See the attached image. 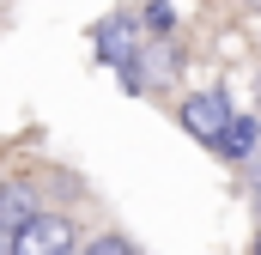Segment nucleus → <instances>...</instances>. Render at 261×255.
<instances>
[{
    "label": "nucleus",
    "mask_w": 261,
    "mask_h": 255,
    "mask_svg": "<svg viewBox=\"0 0 261 255\" xmlns=\"http://www.w3.org/2000/svg\"><path fill=\"white\" fill-rule=\"evenodd\" d=\"M6 255H79V219L61 213V207H37L12 231V249Z\"/></svg>",
    "instance_id": "1"
},
{
    "label": "nucleus",
    "mask_w": 261,
    "mask_h": 255,
    "mask_svg": "<svg viewBox=\"0 0 261 255\" xmlns=\"http://www.w3.org/2000/svg\"><path fill=\"white\" fill-rule=\"evenodd\" d=\"M140 43H146V31H140L134 12H110V18L91 24V55H97V67H110V73H122L140 55Z\"/></svg>",
    "instance_id": "2"
},
{
    "label": "nucleus",
    "mask_w": 261,
    "mask_h": 255,
    "mask_svg": "<svg viewBox=\"0 0 261 255\" xmlns=\"http://www.w3.org/2000/svg\"><path fill=\"white\" fill-rule=\"evenodd\" d=\"M231 116H237V110H231L225 91H195V97H182V110H176V122L189 128L200 146H219V134H225Z\"/></svg>",
    "instance_id": "3"
},
{
    "label": "nucleus",
    "mask_w": 261,
    "mask_h": 255,
    "mask_svg": "<svg viewBox=\"0 0 261 255\" xmlns=\"http://www.w3.org/2000/svg\"><path fill=\"white\" fill-rule=\"evenodd\" d=\"M37 207H43V200H37V183H31L24 170L0 183V225H6V231H18V225L37 213Z\"/></svg>",
    "instance_id": "4"
},
{
    "label": "nucleus",
    "mask_w": 261,
    "mask_h": 255,
    "mask_svg": "<svg viewBox=\"0 0 261 255\" xmlns=\"http://www.w3.org/2000/svg\"><path fill=\"white\" fill-rule=\"evenodd\" d=\"M255 146H261V122H255V116H231L213 152H219V158H231V164H243V158H249Z\"/></svg>",
    "instance_id": "5"
},
{
    "label": "nucleus",
    "mask_w": 261,
    "mask_h": 255,
    "mask_svg": "<svg viewBox=\"0 0 261 255\" xmlns=\"http://www.w3.org/2000/svg\"><path fill=\"white\" fill-rule=\"evenodd\" d=\"M134 18H140L146 37H170V31H176V6H170V0H146Z\"/></svg>",
    "instance_id": "6"
},
{
    "label": "nucleus",
    "mask_w": 261,
    "mask_h": 255,
    "mask_svg": "<svg viewBox=\"0 0 261 255\" xmlns=\"http://www.w3.org/2000/svg\"><path fill=\"white\" fill-rule=\"evenodd\" d=\"M79 255H140V249H134L122 231H103V237H91V243H85Z\"/></svg>",
    "instance_id": "7"
},
{
    "label": "nucleus",
    "mask_w": 261,
    "mask_h": 255,
    "mask_svg": "<svg viewBox=\"0 0 261 255\" xmlns=\"http://www.w3.org/2000/svg\"><path fill=\"white\" fill-rule=\"evenodd\" d=\"M243 164H249V189L261 194V146H255V152H249V158H243Z\"/></svg>",
    "instance_id": "8"
},
{
    "label": "nucleus",
    "mask_w": 261,
    "mask_h": 255,
    "mask_svg": "<svg viewBox=\"0 0 261 255\" xmlns=\"http://www.w3.org/2000/svg\"><path fill=\"white\" fill-rule=\"evenodd\" d=\"M6 249H12V231H6V225H0V255H6Z\"/></svg>",
    "instance_id": "9"
},
{
    "label": "nucleus",
    "mask_w": 261,
    "mask_h": 255,
    "mask_svg": "<svg viewBox=\"0 0 261 255\" xmlns=\"http://www.w3.org/2000/svg\"><path fill=\"white\" fill-rule=\"evenodd\" d=\"M255 255H261V243H255Z\"/></svg>",
    "instance_id": "10"
},
{
    "label": "nucleus",
    "mask_w": 261,
    "mask_h": 255,
    "mask_svg": "<svg viewBox=\"0 0 261 255\" xmlns=\"http://www.w3.org/2000/svg\"><path fill=\"white\" fill-rule=\"evenodd\" d=\"M0 6H6V0H0Z\"/></svg>",
    "instance_id": "11"
}]
</instances>
